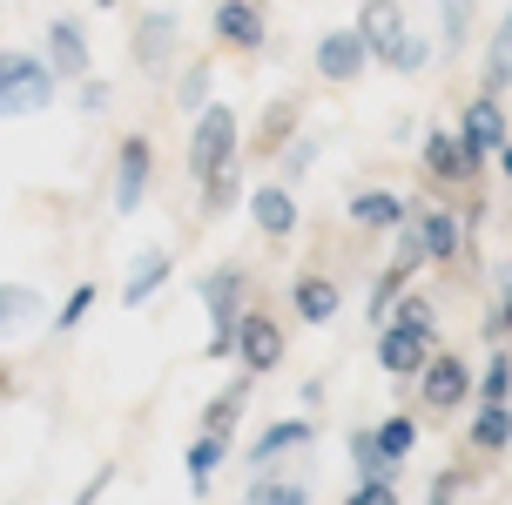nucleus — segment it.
I'll return each mask as SVG.
<instances>
[{
	"label": "nucleus",
	"instance_id": "nucleus-9",
	"mask_svg": "<svg viewBox=\"0 0 512 505\" xmlns=\"http://www.w3.org/2000/svg\"><path fill=\"white\" fill-rule=\"evenodd\" d=\"M243 209H250L256 236H270V243L297 236V196H290V182H256L250 196H243Z\"/></svg>",
	"mask_w": 512,
	"mask_h": 505
},
{
	"label": "nucleus",
	"instance_id": "nucleus-28",
	"mask_svg": "<svg viewBox=\"0 0 512 505\" xmlns=\"http://www.w3.org/2000/svg\"><path fill=\"white\" fill-rule=\"evenodd\" d=\"M472 404H512V351H492L486 364H479Z\"/></svg>",
	"mask_w": 512,
	"mask_h": 505
},
{
	"label": "nucleus",
	"instance_id": "nucleus-36",
	"mask_svg": "<svg viewBox=\"0 0 512 505\" xmlns=\"http://www.w3.org/2000/svg\"><path fill=\"white\" fill-rule=\"evenodd\" d=\"M310 169H317V142H310V135H297V142L283 149V182H304Z\"/></svg>",
	"mask_w": 512,
	"mask_h": 505
},
{
	"label": "nucleus",
	"instance_id": "nucleus-23",
	"mask_svg": "<svg viewBox=\"0 0 512 505\" xmlns=\"http://www.w3.org/2000/svg\"><path fill=\"white\" fill-rule=\"evenodd\" d=\"M344 445H351V465H358V479H391V485H398V472H405V465H391V458H384V445H378V431H371V425H358L351 438H344Z\"/></svg>",
	"mask_w": 512,
	"mask_h": 505
},
{
	"label": "nucleus",
	"instance_id": "nucleus-7",
	"mask_svg": "<svg viewBox=\"0 0 512 505\" xmlns=\"http://www.w3.org/2000/svg\"><path fill=\"white\" fill-rule=\"evenodd\" d=\"M310 68L331 81V88H344V81H364V68H371V48L358 41V27H331V34H317Z\"/></svg>",
	"mask_w": 512,
	"mask_h": 505
},
{
	"label": "nucleus",
	"instance_id": "nucleus-5",
	"mask_svg": "<svg viewBox=\"0 0 512 505\" xmlns=\"http://www.w3.org/2000/svg\"><path fill=\"white\" fill-rule=\"evenodd\" d=\"M283 344H290V337H283V324L270 317V310H256V303H250V310L236 317V364H243L250 378L277 371V364H283Z\"/></svg>",
	"mask_w": 512,
	"mask_h": 505
},
{
	"label": "nucleus",
	"instance_id": "nucleus-31",
	"mask_svg": "<svg viewBox=\"0 0 512 505\" xmlns=\"http://www.w3.org/2000/svg\"><path fill=\"white\" fill-rule=\"evenodd\" d=\"M34 310H41V297H34L27 283H0V330H7V324H27Z\"/></svg>",
	"mask_w": 512,
	"mask_h": 505
},
{
	"label": "nucleus",
	"instance_id": "nucleus-42",
	"mask_svg": "<svg viewBox=\"0 0 512 505\" xmlns=\"http://www.w3.org/2000/svg\"><path fill=\"white\" fill-rule=\"evenodd\" d=\"M7 391H14V378H7V371H0V398H7Z\"/></svg>",
	"mask_w": 512,
	"mask_h": 505
},
{
	"label": "nucleus",
	"instance_id": "nucleus-24",
	"mask_svg": "<svg viewBox=\"0 0 512 505\" xmlns=\"http://www.w3.org/2000/svg\"><path fill=\"white\" fill-rule=\"evenodd\" d=\"M223 438H209V431H196L189 438V452H182V472H189V492H209V479H216V465H223Z\"/></svg>",
	"mask_w": 512,
	"mask_h": 505
},
{
	"label": "nucleus",
	"instance_id": "nucleus-1",
	"mask_svg": "<svg viewBox=\"0 0 512 505\" xmlns=\"http://www.w3.org/2000/svg\"><path fill=\"white\" fill-rule=\"evenodd\" d=\"M230 162H243V122H236L230 101H209L203 115L189 122V176L209 182L216 169H230Z\"/></svg>",
	"mask_w": 512,
	"mask_h": 505
},
{
	"label": "nucleus",
	"instance_id": "nucleus-8",
	"mask_svg": "<svg viewBox=\"0 0 512 505\" xmlns=\"http://www.w3.org/2000/svg\"><path fill=\"white\" fill-rule=\"evenodd\" d=\"M209 27H216V41L236 54H256L263 41H270V21H263V0H216V14H209Z\"/></svg>",
	"mask_w": 512,
	"mask_h": 505
},
{
	"label": "nucleus",
	"instance_id": "nucleus-12",
	"mask_svg": "<svg viewBox=\"0 0 512 505\" xmlns=\"http://www.w3.org/2000/svg\"><path fill=\"white\" fill-rule=\"evenodd\" d=\"M351 27H358V41L371 48L378 68H384V54L411 34V21H405V7H398V0H358V21H351Z\"/></svg>",
	"mask_w": 512,
	"mask_h": 505
},
{
	"label": "nucleus",
	"instance_id": "nucleus-19",
	"mask_svg": "<svg viewBox=\"0 0 512 505\" xmlns=\"http://www.w3.org/2000/svg\"><path fill=\"white\" fill-rule=\"evenodd\" d=\"M411 277H418V256H391L378 270V283H371V297H364V317H371V324H391V303L405 297Z\"/></svg>",
	"mask_w": 512,
	"mask_h": 505
},
{
	"label": "nucleus",
	"instance_id": "nucleus-2",
	"mask_svg": "<svg viewBox=\"0 0 512 505\" xmlns=\"http://www.w3.org/2000/svg\"><path fill=\"white\" fill-rule=\"evenodd\" d=\"M452 135H459V155H465V169H472V182H479V169L506 149V135H512L499 95H486V88H479V95L459 108V128H452Z\"/></svg>",
	"mask_w": 512,
	"mask_h": 505
},
{
	"label": "nucleus",
	"instance_id": "nucleus-13",
	"mask_svg": "<svg viewBox=\"0 0 512 505\" xmlns=\"http://www.w3.org/2000/svg\"><path fill=\"white\" fill-rule=\"evenodd\" d=\"M411 229H418V250H425V263H459V256H465V223H459V209H411Z\"/></svg>",
	"mask_w": 512,
	"mask_h": 505
},
{
	"label": "nucleus",
	"instance_id": "nucleus-30",
	"mask_svg": "<svg viewBox=\"0 0 512 505\" xmlns=\"http://www.w3.org/2000/svg\"><path fill=\"white\" fill-rule=\"evenodd\" d=\"M250 505H310V492H304L297 479H263V472H256Z\"/></svg>",
	"mask_w": 512,
	"mask_h": 505
},
{
	"label": "nucleus",
	"instance_id": "nucleus-22",
	"mask_svg": "<svg viewBox=\"0 0 512 505\" xmlns=\"http://www.w3.org/2000/svg\"><path fill=\"white\" fill-rule=\"evenodd\" d=\"M243 404H250V371H243L236 384H223V391H216V398L203 404V431L230 445V438H236V418H243Z\"/></svg>",
	"mask_w": 512,
	"mask_h": 505
},
{
	"label": "nucleus",
	"instance_id": "nucleus-38",
	"mask_svg": "<svg viewBox=\"0 0 512 505\" xmlns=\"http://www.w3.org/2000/svg\"><path fill=\"white\" fill-rule=\"evenodd\" d=\"M108 485H115V465H102L95 479H81V492H75V499H68V505H95V499H102V492H108Z\"/></svg>",
	"mask_w": 512,
	"mask_h": 505
},
{
	"label": "nucleus",
	"instance_id": "nucleus-33",
	"mask_svg": "<svg viewBox=\"0 0 512 505\" xmlns=\"http://www.w3.org/2000/svg\"><path fill=\"white\" fill-rule=\"evenodd\" d=\"M438 14H445V54H459L472 34V0H438Z\"/></svg>",
	"mask_w": 512,
	"mask_h": 505
},
{
	"label": "nucleus",
	"instance_id": "nucleus-34",
	"mask_svg": "<svg viewBox=\"0 0 512 505\" xmlns=\"http://www.w3.org/2000/svg\"><path fill=\"white\" fill-rule=\"evenodd\" d=\"M88 310H95V283H75L68 303L54 310V330H81V324H88Z\"/></svg>",
	"mask_w": 512,
	"mask_h": 505
},
{
	"label": "nucleus",
	"instance_id": "nucleus-27",
	"mask_svg": "<svg viewBox=\"0 0 512 505\" xmlns=\"http://www.w3.org/2000/svg\"><path fill=\"white\" fill-rule=\"evenodd\" d=\"M196 189H203V216H230L236 202L250 196V189H243V162L216 169V176H209V182H196Z\"/></svg>",
	"mask_w": 512,
	"mask_h": 505
},
{
	"label": "nucleus",
	"instance_id": "nucleus-25",
	"mask_svg": "<svg viewBox=\"0 0 512 505\" xmlns=\"http://www.w3.org/2000/svg\"><path fill=\"white\" fill-rule=\"evenodd\" d=\"M512 88V7L492 27V48H486V95H506Z\"/></svg>",
	"mask_w": 512,
	"mask_h": 505
},
{
	"label": "nucleus",
	"instance_id": "nucleus-20",
	"mask_svg": "<svg viewBox=\"0 0 512 505\" xmlns=\"http://www.w3.org/2000/svg\"><path fill=\"white\" fill-rule=\"evenodd\" d=\"M506 445H512V404H472V438H465V452L499 458Z\"/></svg>",
	"mask_w": 512,
	"mask_h": 505
},
{
	"label": "nucleus",
	"instance_id": "nucleus-15",
	"mask_svg": "<svg viewBox=\"0 0 512 505\" xmlns=\"http://www.w3.org/2000/svg\"><path fill=\"white\" fill-rule=\"evenodd\" d=\"M290 310H297L310 330H324L337 310H344V290H337L324 270H297V283H290Z\"/></svg>",
	"mask_w": 512,
	"mask_h": 505
},
{
	"label": "nucleus",
	"instance_id": "nucleus-39",
	"mask_svg": "<svg viewBox=\"0 0 512 505\" xmlns=\"http://www.w3.org/2000/svg\"><path fill=\"white\" fill-rule=\"evenodd\" d=\"M81 108H88V115H95V108H108V81H95V75H88V81H81Z\"/></svg>",
	"mask_w": 512,
	"mask_h": 505
},
{
	"label": "nucleus",
	"instance_id": "nucleus-26",
	"mask_svg": "<svg viewBox=\"0 0 512 505\" xmlns=\"http://www.w3.org/2000/svg\"><path fill=\"white\" fill-rule=\"evenodd\" d=\"M378 445H384V458L391 465H405L411 452H418V411H391V418H378Z\"/></svg>",
	"mask_w": 512,
	"mask_h": 505
},
{
	"label": "nucleus",
	"instance_id": "nucleus-40",
	"mask_svg": "<svg viewBox=\"0 0 512 505\" xmlns=\"http://www.w3.org/2000/svg\"><path fill=\"white\" fill-rule=\"evenodd\" d=\"M492 162H499V176H506V182H512V135H506V149L492 155Z\"/></svg>",
	"mask_w": 512,
	"mask_h": 505
},
{
	"label": "nucleus",
	"instance_id": "nucleus-6",
	"mask_svg": "<svg viewBox=\"0 0 512 505\" xmlns=\"http://www.w3.org/2000/svg\"><path fill=\"white\" fill-rule=\"evenodd\" d=\"M149 182H155V142L149 135H122V149H115V209L135 216L149 202Z\"/></svg>",
	"mask_w": 512,
	"mask_h": 505
},
{
	"label": "nucleus",
	"instance_id": "nucleus-17",
	"mask_svg": "<svg viewBox=\"0 0 512 505\" xmlns=\"http://www.w3.org/2000/svg\"><path fill=\"white\" fill-rule=\"evenodd\" d=\"M344 209H351V223H358V229H391V236L411 223V202L391 196V189H358Z\"/></svg>",
	"mask_w": 512,
	"mask_h": 505
},
{
	"label": "nucleus",
	"instance_id": "nucleus-18",
	"mask_svg": "<svg viewBox=\"0 0 512 505\" xmlns=\"http://www.w3.org/2000/svg\"><path fill=\"white\" fill-rule=\"evenodd\" d=\"M169 277H176V256H169V250H142L135 263H128L122 303H128V310H142V303H149V297H155V290H162Z\"/></svg>",
	"mask_w": 512,
	"mask_h": 505
},
{
	"label": "nucleus",
	"instance_id": "nucleus-4",
	"mask_svg": "<svg viewBox=\"0 0 512 505\" xmlns=\"http://www.w3.org/2000/svg\"><path fill=\"white\" fill-rule=\"evenodd\" d=\"M472 384H479L472 357L432 351V357H425V371H418V404H425V411H465V404H472Z\"/></svg>",
	"mask_w": 512,
	"mask_h": 505
},
{
	"label": "nucleus",
	"instance_id": "nucleus-37",
	"mask_svg": "<svg viewBox=\"0 0 512 505\" xmlns=\"http://www.w3.org/2000/svg\"><path fill=\"white\" fill-rule=\"evenodd\" d=\"M344 505H405V499H398L391 479H358L351 492H344Z\"/></svg>",
	"mask_w": 512,
	"mask_h": 505
},
{
	"label": "nucleus",
	"instance_id": "nucleus-41",
	"mask_svg": "<svg viewBox=\"0 0 512 505\" xmlns=\"http://www.w3.org/2000/svg\"><path fill=\"white\" fill-rule=\"evenodd\" d=\"M499 317H506V337H512V283H506V297H499Z\"/></svg>",
	"mask_w": 512,
	"mask_h": 505
},
{
	"label": "nucleus",
	"instance_id": "nucleus-3",
	"mask_svg": "<svg viewBox=\"0 0 512 505\" xmlns=\"http://www.w3.org/2000/svg\"><path fill=\"white\" fill-rule=\"evenodd\" d=\"M54 101V68L41 54L0 48V115H41Z\"/></svg>",
	"mask_w": 512,
	"mask_h": 505
},
{
	"label": "nucleus",
	"instance_id": "nucleus-32",
	"mask_svg": "<svg viewBox=\"0 0 512 505\" xmlns=\"http://www.w3.org/2000/svg\"><path fill=\"white\" fill-rule=\"evenodd\" d=\"M425 61H432V48H425V34H405L398 48L384 54V68H391V75H418Z\"/></svg>",
	"mask_w": 512,
	"mask_h": 505
},
{
	"label": "nucleus",
	"instance_id": "nucleus-21",
	"mask_svg": "<svg viewBox=\"0 0 512 505\" xmlns=\"http://www.w3.org/2000/svg\"><path fill=\"white\" fill-rule=\"evenodd\" d=\"M418 162H425V176H432V182H472V169H465L459 135H452V128H432L425 149H418Z\"/></svg>",
	"mask_w": 512,
	"mask_h": 505
},
{
	"label": "nucleus",
	"instance_id": "nucleus-14",
	"mask_svg": "<svg viewBox=\"0 0 512 505\" xmlns=\"http://www.w3.org/2000/svg\"><path fill=\"white\" fill-rule=\"evenodd\" d=\"M297 122H304V101L277 95L263 115H256V128H250V142H243V149H250V155H283L290 142H297Z\"/></svg>",
	"mask_w": 512,
	"mask_h": 505
},
{
	"label": "nucleus",
	"instance_id": "nucleus-35",
	"mask_svg": "<svg viewBox=\"0 0 512 505\" xmlns=\"http://www.w3.org/2000/svg\"><path fill=\"white\" fill-rule=\"evenodd\" d=\"M465 479H479V472H465V465H445V472L432 479V492H425V505H459Z\"/></svg>",
	"mask_w": 512,
	"mask_h": 505
},
{
	"label": "nucleus",
	"instance_id": "nucleus-10",
	"mask_svg": "<svg viewBox=\"0 0 512 505\" xmlns=\"http://www.w3.org/2000/svg\"><path fill=\"white\" fill-rule=\"evenodd\" d=\"M41 61L54 68V81H88V34H81V21H48V34H41Z\"/></svg>",
	"mask_w": 512,
	"mask_h": 505
},
{
	"label": "nucleus",
	"instance_id": "nucleus-16",
	"mask_svg": "<svg viewBox=\"0 0 512 505\" xmlns=\"http://www.w3.org/2000/svg\"><path fill=\"white\" fill-rule=\"evenodd\" d=\"M310 438H317V418H277V425H263L250 438V465H256V472H270L277 458H290L297 445H310Z\"/></svg>",
	"mask_w": 512,
	"mask_h": 505
},
{
	"label": "nucleus",
	"instance_id": "nucleus-11",
	"mask_svg": "<svg viewBox=\"0 0 512 505\" xmlns=\"http://www.w3.org/2000/svg\"><path fill=\"white\" fill-rule=\"evenodd\" d=\"M128 54H135V68H142V75H169V61H176V14H169V7L142 14Z\"/></svg>",
	"mask_w": 512,
	"mask_h": 505
},
{
	"label": "nucleus",
	"instance_id": "nucleus-29",
	"mask_svg": "<svg viewBox=\"0 0 512 505\" xmlns=\"http://www.w3.org/2000/svg\"><path fill=\"white\" fill-rule=\"evenodd\" d=\"M209 88H216V68H209V61H189V68L176 75V108L182 115H203L209 101H216Z\"/></svg>",
	"mask_w": 512,
	"mask_h": 505
}]
</instances>
